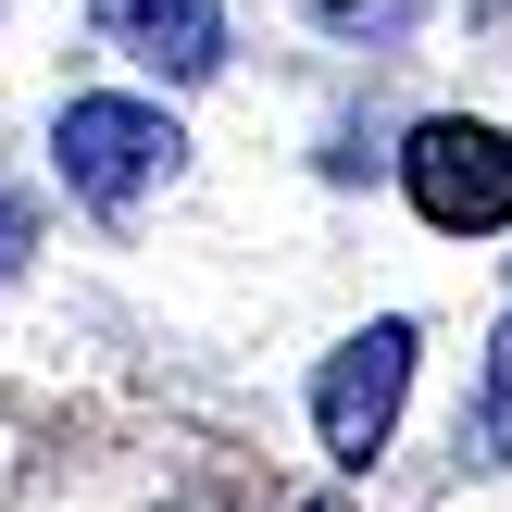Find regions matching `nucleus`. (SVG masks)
Returning <instances> with one entry per match:
<instances>
[{"label": "nucleus", "instance_id": "f257e3e1", "mask_svg": "<svg viewBox=\"0 0 512 512\" xmlns=\"http://www.w3.org/2000/svg\"><path fill=\"white\" fill-rule=\"evenodd\" d=\"M400 188H413L425 225H450V238H500L512 225V138L475 113H438L400 138Z\"/></svg>", "mask_w": 512, "mask_h": 512}, {"label": "nucleus", "instance_id": "f03ea898", "mask_svg": "<svg viewBox=\"0 0 512 512\" xmlns=\"http://www.w3.org/2000/svg\"><path fill=\"white\" fill-rule=\"evenodd\" d=\"M50 150H63V188L100 200V213H138L150 188L175 175V113H150V100H63V125H50Z\"/></svg>", "mask_w": 512, "mask_h": 512}, {"label": "nucleus", "instance_id": "7ed1b4c3", "mask_svg": "<svg viewBox=\"0 0 512 512\" xmlns=\"http://www.w3.org/2000/svg\"><path fill=\"white\" fill-rule=\"evenodd\" d=\"M400 388H413V325H363V338L325 363V388H313V425H325V450H338L350 475L388 450V425H400Z\"/></svg>", "mask_w": 512, "mask_h": 512}, {"label": "nucleus", "instance_id": "20e7f679", "mask_svg": "<svg viewBox=\"0 0 512 512\" xmlns=\"http://www.w3.org/2000/svg\"><path fill=\"white\" fill-rule=\"evenodd\" d=\"M100 13V38L125 50V63H150V75H213L225 63V13L213 0H88Z\"/></svg>", "mask_w": 512, "mask_h": 512}, {"label": "nucleus", "instance_id": "39448f33", "mask_svg": "<svg viewBox=\"0 0 512 512\" xmlns=\"http://www.w3.org/2000/svg\"><path fill=\"white\" fill-rule=\"evenodd\" d=\"M475 438L512 463V313H500V350H488V388H475Z\"/></svg>", "mask_w": 512, "mask_h": 512}, {"label": "nucleus", "instance_id": "423d86ee", "mask_svg": "<svg viewBox=\"0 0 512 512\" xmlns=\"http://www.w3.org/2000/svg\"><path fill=\"white\" fill-rule=\"evenodd\" d=\"M13 250H25V200H0V263H13Z\"/></svg>", "mask_w": 512, "mask_h": 512}, {"label": "nucleus", "instance_id": "0eeeda50", "mask_svg": "<svg viewBox=\"0 0 512 512\" xmlns=\"http://www.w3.org/2000/svg\"><path fill=\"white\" fill-rule=\"evenodd\" d=\"M325 13H350V0H325Z\"/></svg>", "mask_w": 512, "mask_h": 512}]
</instances>
